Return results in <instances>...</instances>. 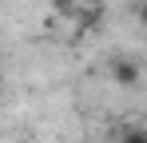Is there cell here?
I'll use <instances>...</instances> for the list:
<instances>
[{
	"mask_svg": "<svg viewBox=\"0 0 147 143\" xmlns=\"http://www.w3.org/2000/svg\"><path fill=\"white\" fill-rule=\"evenodd\" d=\"M111 80L119 88H135L139 84V64L135 60H111Z\"/></svg>",
	"mask_w": 147,
	"mask_h": 143,
	"instance_id": "6da1fadb",
	"label": "cell"
},
{
	"mask_svg": "<svg viewBox=\"0 0 147 143\" xmlns=\"http://www.w3.org/2000/svg\"><path fill=\"white\" fill-rule=\"evenodd\" d=\"M119 143H147V127H123Z\"/></svg>",
	"mask_w": 147,
	"mask_h": 143,
	"instance_id": "7a4b0ae2",
	"label": "cell"
},
{
	"mask_svg": "<svg viewBox=\"0 0 147 143\" xmlns=\"http://www.w3.org/2000/svg\"><path fill=\"white\" fill-rule=\"evenodd\" d=\"M139 24H143V28H147V0H143V4H139Z\"/></svg>",
	"mask_w": 147,
	"mask_h": 143,
	"instance_id": "3957f363",
	"label": "cell"
},
{
	"mask_svg": "<svg viewBox=\"0 0 147 143\" xmlns=\"http://www.w3.org/2000/svg\"><path fill=\"white\" fill-rule=\"evenodd\" d=\"M84 4H96V8H99V4H103V0H84Z\"/></svg>",
	"mask_w": 147,
	"mask_h": 143,
	"instance_id": "277c9868",
	"label": "cell"
}]
</instances>
